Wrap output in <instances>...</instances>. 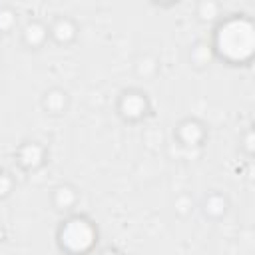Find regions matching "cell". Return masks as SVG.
Masks as SVG:
<instances>
[{
	"instance_id": "obj_17",
	"label": "cell",
	"mask_w": 255,
	"mask_h": 255,
	"mask_svg": "<svg viewBox=\"0 0 255 255\" xmlns=\"http://www.w3.org/2000/svg\"><path fill=\"white\" fill-rule=\"evenodd\" d=\"M243 147H245L247 155H253V151H255V133H253V129H247L245 131V135H243Z\"/></svg>"
},
{
	"instance_id": "obj_3",
	"label": "cell",
	"mask_w": 255,
	"mask_h": 255,
	"mask_svg": "<svg viewBox=\"0 0 255 255\" xmlns=\"http://www.w3.org/2000/svg\"><path fill=\"white\" fill-rule=\"evenodd\" d=\"M118 112L124 120L128 122H139L147 116L149 112V100L143 92L139 90H128L120 96L118 102Z\"/></svg>"
},
{
	"instance_id": "obj_5",
	"label": "cell",
	"mask_w": 255,
	"mask_h": 255,
	"mask_svg": "<svg viewBox=\"0 0 255 255\" xmlns=\"http://www.w3.org/2000/svg\"><path fill=\"white\" fill-rule=\"evenodd\" d=\"M18 163L28 169V171H34L38 167H42L46 163V147L38 141H26L18 147Z\"/></svg>"
},
{
	"instance_id": "obj_8",
	"label": "cell",
	"mask_w": 255,
	"mask_h": 255,
	"mask_svg": "<svg viewBox=\"0 0 255 255\" xmlns=\"http://www.w3.org/2000/svg\"><path fill=\"white\" fill-rule=\"evenodd\" d=\"M44 110L48 114H54V116H60L68 110V94L60 88H52L44 94Z\"/></svg>"
},
{
	"instance_id": "obj_10",
	"label": "cell",
	"mask_w": 255,
	"mask_h": 255,
	"mask_svg": "<svg viewBox=\"0 0 255 255\" xmlns=\"http://www.w3.org/2000/svg\"><path fill=\"white\" fill-rule=\"evenodd\" d=\"M229 209V201L223 193H209L203 201V213L211 219H219L227 213Z\"/></svg>"
},
{
	"instance_id": "obj_15",
	"label": "cell",
	"mask_w": 255,
	"mask_h": 255,
	"mask_svg": "<svg viewBox=\"0 0 255 255\" xmlns=\"http://www.w3.org/2000/svg\"><path fill=\"white\" fill-rule=\"evenodd\" d=\"M14 189V177L6 171H0V197H8Z\"/></svg>"
},
{
	"instance_id": "obj_16",
	"label": "cell",
	"mask_w": 255,
	"mask_h": 255,
	"mask_svg": "<svg viewBox=\"0 0 255 255\" xmlns=\"http://www.w3.org/2000/svg\"><path fill=\"white\" fill-rule=\"evenodd\" d=\"M173 205H175V211H177L179 215H187V213H191V209H193V201H191L189 195H179Z\"/></svg>"
},
{
	"instance_id": "obj_13",
	"label": "cell",
	"mask_w": 255,
	"mask_h": 255,
	"mask_svg": "<svg viewBox=\"0 0 255 255\" xmlns=\"http://www.w3.org/2000/svg\"><path fill=\"white\" fill-rule=\"evenodd\" d=\"M18 18H16V10H12L10 6H2L0 8V32H10L16 26Z\"/></svg>"
},
{
	"instance_id": "obj_7",
	"label": "cell",
	"mask_w": 255,
	"mask_h": 255,
	"mask_svg": "<svg viewBox=\"0 0 255 255\" xmlns=\"http://www.w3.org/2000/svg\"><path fill=\"white\" fill-rule=\"evenodd\" d=\"M48 38H50V30H48V26L46 24H42L40 20H32V22H28L26 26H24V30H22V40H24V44L28 46V48H42L46 42H48Z\"/></svg>"
},
{
	"instance_id": "obj_12",
	"label": "cell",
	"mask_w": 255,
	"mask_h": 255,
	"mask_svg": "<svg viewBox=\"0 0 255 255\" xmlns=\"http://www.w3.org/2000/svg\"><path fill=\"white\" fill-rule=\"evenodd\" d=\"M195 14L201 22H207V24L219 22L221 20V4L215 0H201L195 6Z\"/></svg>"
},
{
	"instance_id": "obj_2",
	"label": "cell",
	"mask_w": 255,
	"mask_h": 255,
	"mask_svg": "<svg viewBox=\"0 0 255 255\" xmlns=\"http://www.w3.org/2000/svg\"><path fill=\"white\" fill-rule=\"evenodd\" d=\"M58 243L70 255H86L98 243V229L86 217H70L58 229Z\"/></svg>"
},
{
	"instance_id": "obj_6",
	"label": "cell",
	"mask_w": 255,
	"mask_h": 255,
	"mask_svg": "<svg viewBox=\"0 0 255 255\" xmlns=\"http://www.w3.org/2000/svg\"><path fill=\"white\" fill-rule=\"evenodd\" d=\"M48 30H50V38H52L56 44H60V46L72 44V42L76 40V36H78V26H76V22H74L72 18H68V16L56 18L54 24H52Z\"/></svg>"
},
{
	"instance_id": "obj_1",
	"label": "cell",
	"mask_w": 255,
	"mask_h": 255,
	"mask_svg": "<svg viewBox=\"0 0 255 255\" xmlns=\"http://www.w3.org/2000/svg\"><path fill=\"white\" fill-rule=\"evenodd\" d=\"M211 50L229 66H247L255 56V22L245 14L221 18L213 32Z\"/></svg>"
},
{
	"instance_id": "obj_11",
	"label": "cell",
	"mask_w": 255,
	"mask_h": 255,
	"mask_svg": "<svg viewBox=\"0 0 255 255\" xmlns=\"http://www.w3.org/2000/svg\"><path fill=\"white\" fill-rule=\"evenodd\" d=\"M189 60H191V64H193L195 68H207V66L215 60V54H213V50H211V44H207V42H197V44L191 48V52H189Z\"/></svg>"
},
{
	"instance_id": "obj_9",
	"label": "cell",
	"mask_w": 255,
	"mask_h": 255,
	"mask_svg": "<svg viewBox=\"0 0 255 255\" xmlns=\"http://www.w3.org/2000/svg\"><path fill=\"white\" fill-rule=\"evenodd\" d=\"M52 203L60 211H68L78 203V191L72 185H58L52 193Z\"/></svg>"
},
{
	"instance_id": "obj_14",
	"label": "cell",
	"mask_w": 255,
	"mask_h": 255,
	"mask_svg": "<svg viewBox=\"0 0 255 255\" xmlns=\"http://www.w3.org/2000/svg\"><path fill=\"white\" fill-rule=\"evenodd\" d=\"M135 70H137L139 76H143V78H151V76L157 74V60L145 56V58H141V60L137 62V68H135Z\"/></svg>"
},
{
	"instance_id": "obj_18",
	"label": "cell",
	"mask_w": 255,
	"mask_h": 255,
	"mask_svg": "<svg viewBox=\"0 0 255 255\" xmlns=\"http://www.w3.org/2000/svg\"><path fill=\"white\" fill-rule=\"evenodd\" d=\"M100 255H122V253H120L118 249H104Z\"/></svg>"
},
{
	"instance_id": "obj_4",
	"label": "cell",
	"mask_w": 255,
	"mask_h": 255,
	"mask_svg": "<svg viewBox=\"0 0 255 255\" xmlns=\"http://www.w3.org/2000/svg\"><path fill=\"white\" fill-rule=\"evenodd\" d=\"M175 133H177L179 143L185 145V147H199V145L205 141V135H207L205 126H203L199 120H193V118L183 120V122L177 126Z\"/></svg>"
}]
</instances>
